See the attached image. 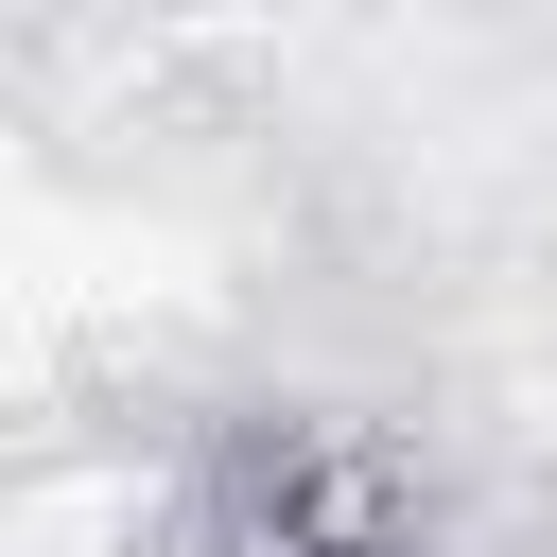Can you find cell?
Returning <instances> with one entry per match:
<instances>
[{
    "mask_svg": "<svg viewBox=\"0 0 557 557\" xmlns=\"http://www.w3.org/2000/svg\"><path fill=\"white\" fill-rule=\"evenodd\" d=\"M122 557H313V540H296V522H278V505L226 470V435H209V470H191V487H174V505H157Z\"/></svg>",
    "mask_w": 557,
    "mask_h": 557,
    "instance_id": "cell-1",
    "label": "cell"
},
{
    "mask_svg": "<svg viewBox=\"0 0 557 557\" xmlns=\"http://www.w3.org/2000/svg\"><path fill=\"white\" fill-rule=\"evenodd\" d=\"M400 557H435V540H400Z\"/></svg>",
    "mask_w": 557,
    "mask_h": 557,
    "instance_id": "cell-2",
    "label": "cell"
}]
</instances>
